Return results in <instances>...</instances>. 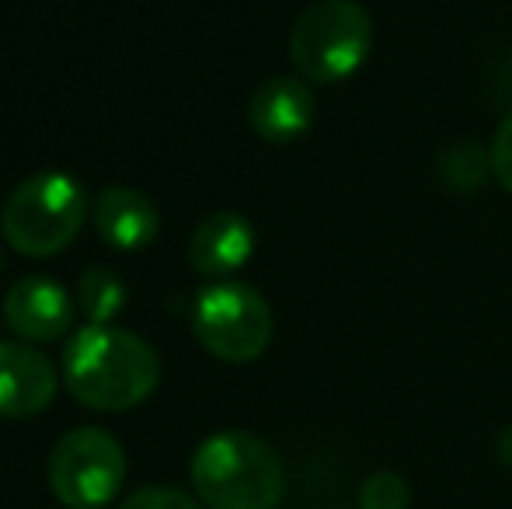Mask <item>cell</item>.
Wrapping results in <instances>:
<instances>
[{
    "mask_svg": "<svg viewBox=\"0 0 512 509\" xmlns=\"http://www.w3.org/2000/svg\"><path fill=\"white\" fill-rule=\"evenodd\" d=\"M63 384L95 412H129L161 384V356L115 325H81L63 346Z\"/></svg>",
    "mask_w": 512,
    "mask_h": 509,
    "instance_id": "1",
    "label": "cell"
},
{
    "mask_svg": "<svg viewBox=\"0 0 512 509\" xmlns=\"http://www.w3.org/2000/svg\"><path fill=\"white\" fill-rule=\"evenodd\" d=\"M189 478L206 509H276L286 492L283 457L244 429L206 436L192 454Z\"/></svg>",
    "mask_w": 512,
    "mask_h": 509,
    "instance_id": "2",
    "label": "cell"
},
{
    "mask_svg": "<svg viewBox=\"0 0 512 509\" xmlns=\"http://www.w3.org/2000/svg\"><path fill=\"white\" fill-rule=\"evenodd\" d=\"M88 192L67 171H35L7 196L0 210V234L25 258H49L74 245L88 220Z\"/></svg>",
    "mask_w": 512,
    "mask_h": 509,
    "instance_id": "3",
    "label": "cell"
},
{
    "mask_svg": "<svg viewBox=\"0 0 512 509\" xmlns=\"http://www.w3.org/2000/svg\"><path fill=\"white\" fill-rule=\"evenodd\" d=\"M373 18L356 0H317L290 32V60L307 84H338L366 63Z\"/></svg>",
    "mask_w": 512,
    "mask_h": 509,
    "instance_id": "4",
    "label": "cell"
},
{
    "mask_svg": "<svg viewBox=\"0 0 512 509\" xmlns=\"http://www.w3.org/2000/svg\"><path fill=\"white\" fill-rule=\"evenodd\" d=\"M272 307L255 286L216 279L192 304V332L209 356L223 363H251L272 342Z\"/></svg>",
    "mask_w": 512,
    "mask_h": 509,
    "instance_id": "5",
    "label": "cell"
},
{
    "mask_svg": "<svg viewBox=\"0 0 512 509\" xmlns=\"http://www.w3.org/2000/svg\"><path fill=\"white\" fill-rule=\"evenodd\" d=\"M126 485V450L102 426L60 436L49 454V489L67 509H105Z\"/></svg>",
    "mask_w": 512,
    "mask_h": 509,
    "instance_id": "6",
    "label": "cell"
},
{
    "mask_svg": "<svg viewBox=\"0 0 512 509\" xmlns=\"http://www.w3.org/2000/svg\"><path fill=\"white\" fill-rule=\"evenodd\" d=\"M74 293L56 279L42 276V272H28L18 283H11L4 297V321L21 342L28 346H42V342H56L74 328Z\"/></svg>",
    "mask_w": 512,
    "mask_h": 509,
    "instance_id": "7",
    "label": "cell"
},
{
    "mask_svg": "<svg viewBox=\"0 0 512 509\" xmlns=\"http://www.w3.org/2000/svg\"><path fill=\"white\" fill-rule=\"evenodd\" d=\"M60 377L28 342H0V419H32L56 401Z\"/></svg>",
    "mask_w": 512,
    "mask_h": 509,
    "instance_id": "8",
    "label": "cell"
},
{
    "mask_svg": "<svg viewBox=\"0 0 512 509\" xmlns=\"http://www.w3.org/2000/svg\"><path fill=\"white\" fill-rule=\"evenodd\" d=\"M317 98L304 77H269L251 91L248 123L265 143H293L314 126Z\"/></svg>",
    "mask_w": 512,
    "mask_h": 509,
    "instance_id": "9",
    "label": "cell"
},
{
    "mask_svg": "<svg viewBox=\"0 0 512 509\" xmlns=\"http://www.w3.org/2000/svg\"><path fill=\"white\" fill-rule=\"evenodd\" d=\"M91 220L98 238L115 252H143L161 234V213L154 199L133 185H105L95 199Z\"/></svg>",
    "mask_w": 512,
    "mask_h": 509,
    "instance_id": "10",
    "label": "cell"
},
{
    "mask_svg": "<svg viewBox=\"0 0 512 509\" xmlns=\"http://www.w3.org/2000/svg\"><path fill=\"white\" fill-rule=\"evenodd\" d=\"M251 255H255V227L248 224V217H241L234 210L209 213L192 231L189 265L199 276H209L213 283L244 269Z\"/></svg>",
    "mask_w": 512,
    "mask_h": 509,
    "instance_id": "11",
    "label": "cell"
},
{
    "mask_svg": "<svg viewBox=\"0 0 512 509\" xmlns=\"http://www.w3.org/2000/svg\"><path fill=\"white\" fill-rule=\"evenodd\" d=\"M74 304L88 325H112V318L126 304V283L115 269H88L74 286Z\"/></svg>",
    "mask_w": 512,
    "mask_h": 509,
    "instance_id": "12",
    "label": "cell"
},
{
    "mask_svg": "<svg viewBox=\"0 0 512 509\" xmlns=\"http://www.w3.org/2000/svg\"><path fill=\"white\" fill-rule=\"evenodd\" d=\"M411 485L398 471H373L359 485V509H408Z\"/></svg>",
    "mask_w": 512,
    "mask_h": 509,
    "instance_id": "13",
    "label": "cell"
},
{
    "mask_svg": "<svg viewBox=\"0 0 512 509\" xmlns=\"http://www.w3.org/2000/svg\"><path fill=\"white\" fill-rule=\"evenodd\" d=\"M119 509H203V506L189 492L175 489V485H143L133 496L122 499Z\"/></svg>",
    "mask_w": 512,
    "mask_h": 509,
    "instance_id": "14",
    "label": "cell"
},
{
    "mask_svg": "<svg viewBox=\"0 0 512 509\" xmlns=\"http://www.w3.org/2000/svg\"><path fill=\"white\" fill-rule=\"evenodd\" d=\"M488 161H492V171H495V178H499V185L512 196V112L502 119L499 129H495Z\"/></svg>",
    "mask_w": 512,
    "mask_h": 509,
    "instance_id": "15",
    "label": "cell"
},
{
    "mask_svg": "<svg viewBox=\"0 0 512 509\" xmlns=\"http://www.w3.org/2000/svg\"><path fill=\"white\" fill-rule=\"evenodd\" d=\"M499 457H502V464H509L512 468V426L502 433V440H499Z\"/></svg>",
    "mask_w": 512,
    "mask_h": 509,
    "instance_id": "16",
    "label": "cell"
},
{
    "mask_svg": "<svg viewBox=\"0 0 512 509\" xmlns=\"http://www.w3.org/2000/svg\"><path fill=\"white\" fill-rule=\"evenodd\" d=\"M0 269H4V255H0Z\"/></svg>",
    "mask_w": 512,
    "mask_h": 509,
    "instance_id": "17",
    "label": "cell"
}]
</instances>
